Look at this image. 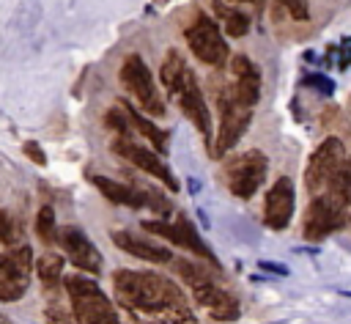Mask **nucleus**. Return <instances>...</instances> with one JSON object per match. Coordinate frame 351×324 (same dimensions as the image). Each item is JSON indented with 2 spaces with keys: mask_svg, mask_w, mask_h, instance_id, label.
Wrapping results in <instances>:
<instances>
[{
  "mask_svg": "<svg viewBox=\"0 0 351 324\" xmlns=\"http://www.w3.org/2000/svg\"><path fill=\"white\" fill-rule=\"evenodd\" d=\"M71 310H74V319L82 324H115L118 321V313L112 310V305L101 288L71 297Z\"/></svg>",
  "mask_w": 351,
  "mask_h": 324,
  "instance_id": "ddd939ff",
  "label": "nucleus"
},
{
  "mask_svg": "<svg viewBox=\"0 0 351 324\" xmlns=\"http://www.w3.org/2000/svg\"><path fill=\"white\" fill-rule=\"evenodd\" d=\"M261 269H269V272H277V275H285V266H280V264H261Z\"/></svg>",
  "mask_w": 351,
  "mask_h": 324,
  "instance_id": "2f4dec72",
  "label": "nucleus"
},
{
  "mask_svg": "<svg viewBox=\"0 0 351 324\" xmlns=\"http://www.w3.org/2000/svg\"><path fill=\"white\" fill-rule=\"evenodd\" d=\"M36 269H38L41 283L52 288V286H55V283L63 277V258H60V255H55V253H44V255L38 258Z\"/></svg>",
  "mask_w": 351,
  "mask_h": 324,
  "instance_id": "5701e85b",
  "label": "nucleus"
},
{
  "mask_svg": "<svg viewBox=\"0 0 351 324\" xmlns=\"http://www.w3.org/2000/svg\"><path fill=\"white\" fill-rule=\"evenodd\" d=\"M173 96H176L178 107L184 110V115H189V121L197 126V132H200V135L206 137V143H208V140H211V115H208V107H206V102H203V93H200L195 77L189 74V77L184 80V85H181Z\"/></svg>",
  "mask_w": 351,
  "mask_h": 324,
  "instance_id": "f8f14e48",
  "label": "nucleus"
},
{
  "mask_svg": "<svg viewBox=\"0 0 351 324\" xmlns=\"http://www.w3.org/2000/svg\"><path fill=\"white\" fill-rule=\"evenodd\" d=\"M346 162V148L340 143V137H326L310 157L307 170H304V184L307 189L315 195L326 187V181L332 178V173Z\"/></svg>",
  "mask_w": 351,
  "mask_h": 324,
  "instance_id": "423d86ee",
  "label": "nucleus"
},
{
  "mask_svg": "<svg viewBox=\"0 0 351 324\" xmlns=\"http://www.w3.org/2000/svg\"><path fill=\"white\" fill-rule=\"evenodd\" d=\"M112 151L115 154H121V157H126L132 165H137L140 170H145L148 176H154V178H159V181H165V187L167 189H176L178 187V181L173 178V173H170V167L154 154V151H148V148H143V146H137V143H132L126 135H121L115 143H112Z\"/></svg>",
  "mask_w": 351,
  "mask_h": 324,
  "instance_id": "1a4fd4ad",
  "label": "nucleus"
},
{
  "mask_svg": "<svg viewBox=\"0 0 351 324\" xmlns=\"http://www.w3.org/2000/svg\"><path fill=\"white\" fill-rule=\"evenodd\" d=\"M214 8H217V14L222 16V27H225V33H228V36L241 38V36L250 30V16H247V14L228 8L222 0H214Z\"/></svg>",
  "mask_w": 351,
  "mask_h": 324,
  "instance_id": "aec40b11",
  "label": "nucleus"
},
{
  "mask_svg": "<svg viewBox=\"0 0 351 324\" xmlns=\"http://www.w3.org/2000/svg\"><path fill=\"white\" fill-rule=\"evenodd\" d=\"M30 261H33V253L27 244H14L8 255H3V264H0V272H16V275H30Z\"/></svg>",
  "mask_w": 351,
  "mask_h": 324,
  "instance_id": "412c9836",
  "label": "nucleus"
},
{
  "mask_svg": "<svg viewBox=\"0 0 351 324\" xmlns=\"http://www.w3.org/2000/svg\"><path fill=\"white\" fill-rule=\"evenodd\" d=\"M189 74H192V71L186 69L184 58H181L176 49H170V52H167V58H165V63H162V69H159L162 85H165L170 93H176V91L184 85V80H186Z\"/></svg>",
  "mask_w": 351,
  "mask_h": 324,
  "instance_id": "f3484780",
  "label": "nucleus"
},
{
  "mask_svg": "<svg viewBox=\"0 0 351 324\" xmlns=\"http://www.w3.org/2000/svg\"><path fill=\"white\" fill-rule=\"evenodd\" d=\"M115 297L123 308H137L145 313H173V319L195 321L184 302V294L162 275L118 269L112 275Z\"/></svg>",
  "mask_w": 351,
  "mask_h": 324,
  "instance_id": "f257e3e1",
  "label": "nucleus"
},
{
  "mask_svg": "<svg viewBox=\"0 0 351 324\" xmlns=\"http://www.w3.org/2000/svg\"><path fill=\"white\" fill-rule=\"evenodd\" d=\"M22 151H25L36 165H44V162H47V154H44V148H41L36 140H25V143H22Z\"/></svg>",
  "mask_w": 351,
  "mask_h": 324,
  "instance_id": "c85d7f7f",
  "label": "nucleus"
},
{
  "mask_svg": "<svg viewBox=\"0 0 351 324\" xmlns=\"http://www.w3.org/2000/svg\"><path fill=\"white\" fill-rule=\"evenodd\" d=\"M285 8H288V14L293 16V19H307V0H280Z\"/></svg>",
  "mask_w": 351,
  "mask_h": 324,
  "instance_id": "c756f323",
  "label": "nucleus"
},
{
  "mask_svg": "<svg viewBox=\"0 0 351 324\" xmlns=\"http://www.w3.org/2000/svg\"><path fill=\"white\" fill-rule=\"evenodd\" d=\"M104 121H107V126H110V129H115L118 135H126V129H129V118H126V110H107Z\"/></svg>",
  "mask_w": 351,
  "mask_h": 324,
  "instance_id": "cd10ccee",
  "label": "nucleus"
},
{
  "mask_svg": "<svg viewBox=\"0 0 351 324\" xmlns=\"http://www.w3.org/2000/svg\"><path fill=\"white\" fill-rule=\"evenodd\" d=\"M121 82L143 104L145 113H151V115H162L165 113V104H162V99H159V93L154 88V77H151V71H148V66L143 63L140 55H129L123 60V66H121Z\"/></svg>",
  "mask_w": 351,
  "mask_h": 324,
  "instance_id": "7ed1b4c3",
  "label": "nucleus"
},
{
  "mask_svg": "<svg viewBox=\"0 0 351 324\" xmlns=\"http://www.w3.org/2000/svg\"><path fill=\"white\" fill-rule=\"evenodd\" d=\"M293 217V181L288 176H280L271 189L266 192V206H263V222L271 231L288 228Z\"/></svg>",
  "mask_w": 351,
  "mask_h": 324,
  "instance_id": "9d476101",
  "label": "nucleus"
},
{
  "mask_svg": "<svg viewBox=\"0 0 351 324\" xmlns=\"http://www.w3.org/2000/svg\"><path fill=\"white\" fill-rule=\"evenodd\" d=\"M63 286H66V294L69 297H80V294H88V291H99V286L93 280H88L85 275H66L63 277Z\"/></svg>",
  "mask_w": 351,
  "mask_h": 324,
  "instance_id": "a878e982",
  "label": "nucleus"
},
{
  "mask_svg": "<svg viewBox=\"0 0 351 324\" xmlns=\"http://www.w3.org/2000/svg\"><path fill=\"white\" fill-rule=\"evenodd\" d=\"M228 173V187L236 198H252L266 176V157L261 151H244L241 157L230 159L225 165Z\"/></svg>",
  "mask_w": 351,
  "mask_h": 324,
  "instance_id": "20e7f679",
  "label": "nucleus"
},
{
  "mask_svg": "<svg viewBox=\"0 0 351 324\" xmlns=\"http://www.w3.org/2000/svg\"><path fill=\"white\" fill-rule=\"evenodd\" d=\"M0 264H3V255H0Z\"/></svg>",
  "mask_w": 351,
  "mask_h": 324,
  "instance_id": "473e14b6",
  "label": "nucleus"
},
{
  "mask_svg": "<svg viewBox=\"0 0 351 324\" xmlns=\"http://www.w3.org/2000/svg\"><path fill=\"white\" fill-rule=\"evenodd\" d=\"M112 242L123 250V253H132L143 261H151V264H170L173 261V253L167 247H159V244H151V242H143L126 231H115L112 233Z\"/></svg>",
  "mask_w": 351,
  "mask_h": 324,
  "instance_id": "2eb2a0df",
  "label": "nucleus"
},
{
  "mask_svg": "<svg viewBox=\"0 0 351 324\" xmlns=\"http://www.w3.org/2000/svg\"><path fill=\"white\" fill-rule=\"evenodd\" d=\"M230 93H233V99H236L239 104L252 107V104L258 102V93H261V74H258V69H252V71H247V74H239V77H236V88H233Z\"/></svg>",
  "mask_w": 351,
  "mask_h": 324,
  "instance_id": "a211bd4d",
  "label": "nucleus"
},
{
  "mask_svg": "<svg viewBox=\"0 0 351 324\" xmlns=\"http://www.w3.org/2000/svg\"><path fill=\"white\" fill-rule=\"evenodd\" d=\"M186 41H189V49L195 52V58L208 66H222L228 58V47L219 36V27L206 14H197V19L186 27Z\"/></svg>",
  "mask_w": 351,
  "mask_h": 324,
  "instance_id": "39448f33",
  "label": "nucleus"
},
{
  "mask_svg": "<svg viewBox=\"0 0 351 324\" xmlns=\"http://www.w3.org/2000/svg\"><path fill=\"white\" fill-rule=\"evenodd\" d=\"M145 200H151V203H148V206H154V209H156V211H159V214H162V217H167V214H170V211H173V206H170V203H167V200H165V198H159V195H156V192H148V195H145Z\"/></svg>",
  "mask_w": 351,
  "mask_h": 324,
  "instance_id": "7c9ffc66",
  "label": "nucleus"
},
{
  "mask_svg": "<svg viewBox=\"0 0 351 324\" xmlns=\"http://www.w3.org/2000/svg\"><path fill=\"white\" fill-rule=\"evenodd\" d=\"M219 135H217V143H214V154L217 157H222V154H228L236 143H239V137L244 135V129L250 126V107H244V104H239L233 96H222L219 99Z\"/></svg>",
  "mask_w": 351,
  "mask_h": 324,
  "instance_id": "0eeeda50",
  "label": "nucleus"
},
{
  "mask_svg": "<svg viewBox=\"0 0 351 324\" xmlns=\"http://www.w3.org/2000/svg\"><path fill=\"white\" fill-rule=\"evenodd\" d=\"M143 228H145L148 233H156V236H162V239H167V242L178 244V247H186V250H192V253H197V255H203V258H208V261H217V258H214V253L206 247V242L197 236V231H195V225L189 222V217H186V214H178V222L145 220V222H143Z\"/></svg>",
  "mask_w": 351,
  "mask_h": 324,
  "instance_id": "6e6552de",
  "label": "nucleus"
},
{
  "mask_svg": "<svg viewBox=\"0 0 351 324\" xmlns=\"http://www.w3.org/2000/svg\"><path fill=\"white\" fill-rule=\"evenodd\" d=\"M93 184L101 189V195H104L110 203L132 206V209H137V206L145 203V192H140V189H134V187H126V184H121V181H110V178H104V176H93Z\"/></svg>",
  "mask_w": 351,
  "mask_h": 324,
  "instance_id": "dca6fc26",
  "label": "nucleus"
},
{
  "mask_svg": "<svg viewBox=\"0 0 351 324\" xmlns=\"http://www.w3.org/2000/svg\"><path fill=\"white\" fill-rule=\"evenodd\" d=\"M346 214H348V200H343L340 195H335L329 189L315 192V198L304 214V239L318 242V239L329 236L332 231L343 228Z\"/></svg>",
  "mask_w": 351,
  "mask_h": 324,
  "instance_id": "f03ea898",
  "label": "nucleus"
},
{
  "mask_svg": "<svg viewBox=\"0 0 351 324\" xmlns=\"http://www.w3.org/2000/svg\"><path fill=\"white\" fill-rule=\"evenodd\" d=\"M60 242H63V250H66L69 261L77 269L90 272V275H99L101 272V255H99L96 244L77 225H66V231L60 233Z\"/></svg>",
  "mask_w": 351,
  "mask_h": 324,
  "instance_id": "9b49d317",
  "label": "nucleus"
},
{
  "mask_svg": "<svg viewBox=\"0 0 351 324\" xmlns=\"http://www.w3.org/2000/svg\"><path fill=\"white\" fill-rule=\"evenodd\" d=\"M192 294L197 299V305L208 308L211 310V319H219V321H230L239 316V302L222 291L219 286H214V280H206L200 286H192Z\"/></svg>",
  "mask_w": 351,
  "mask_h": 324,
  "instance_id": "4468645a",
  "label": "nucleus"
},
{
  "mask_svg": "<svg viewBox=\"0 0 351 324\" xmlns=\"http://www.w3.org/2000/svg\"><path fill=\"white\" fill-rule=\"evenodd\" d=\"M173 264H176L178 277H181L189 288H192V286H200V283H206V280H211V272L203 269V266H197V264H189V261H184V258H176Z\"/></svg>",
  "mask_w": 351,
  "mask_h": 324,
  "instance_id": "b1692460",
  "label": "nucleus"
},
{
  "mask_svg": "<svg viewBox=\"0 0 351 324\" xmlns=\"http://www.w3.org/2000/svg\"><path fill=\"white\" fill-rule=\"evenodd\" d=\"M36 233L44 239V244H52V242L58 239V231H55V211H52L49 206H41V209H38Z\"/></svg>",
  "mask_w": 351,
  "mask_h": 324,
  "instance_id": "393cba45",
  "label": "nucleus"
},
{
  "mask_svg": "<svg viewBox=\"0 0 351 324\" xmlns=\"http://www.w3.org/2000/svg\"><path fill=\"white\" fill-rule=\"evenodd\" d=\"M27 291V275L0 272V302H16Z\"/></svg>",
  "mask_w": 351,
  "mask_h": 324,
  "instance_id": "4be33fe9",
  "label": "nucleus"
},
{
  "mask_svg": "<svg viewBox=\"0 0 351 324\" xmlns=\"http://www.w3.org/2000/svg\"><path fill=\"white\" fill-rule=\"evenodd\" d=\"M123 107H126V118H129V124H132V126H137V129H140V132H143V135L156 146V151H162V154H165V151H167V132H165V129H159V126H154V121H148L145 115H140V113H137V110H132L129 104H123Z\"/></svg>",
  "mask_w": 351,
  "mask_h": 324,
  "instance_id": "6ab92c4d",
  "label": "nucleus"
},
{
  "mask_svg": "<svg viewBox=\"0 0 351 324\" xmlns=\"http://www.w3.org/2000/svg\"><path fill=\"white\" fill-rule=\"evenodd\" d=\"M19 242V225L8 211H0V244L14 247Z\"/></svg>",
  "mask_w": 351,
  "mask_h": 324,
  "instance_id": "bb28decb",
  "label": "nucleus"
}]
</instances>
